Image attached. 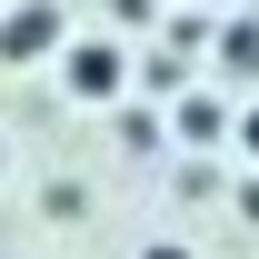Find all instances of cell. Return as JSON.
<instances>
[{"label": "cell", "instance_id": "8", "mask_svg": "<svg viewBox=\"0 0 259 259\" xmlns=\"http://www.w3.org/2000/svg\"><path fill=\"white\" fill-rule=\"evenodd\" d=\"M199 10H209V0H199Z\"/></svg>", "mask_w": 259, "mask_h": 259}, {"label": "cell", "instance_id": "5", "mask_svg": "<svg viewBox=\"0 0 259 259\" xmlns=\"http://www.w3.org/2000/svg\"><path fill=\"white\" fill-rule=\"evenodd\" d=\"M239 150H249V160H259V100H249V110H239Z\"/></svg>", "mask_w": 259, "mask_h": 259}, {"label": "cell", "instance_id": "3", "mask_svg": "<svg viewBox=\"0 0 259 259\" xmlns=\"http://www.w3.org/2000/svg\"><path fill=\"white\" fill-rule=\"evenodd\" d=\"M180 140H190V150H220V140H239L229 100H220V90H190V100H180Z\"/></svg>", "mask_w": 259, "mask_h": 259}, {"label": "cell", "instance_id": "7", "mask_svg": "<svg viewBox=\"0 0 259 259\" xmlns=\"http://www.w3.org/2000/svg\"><path fill=\"white\" fill-rule=\"evenodd\" d=\"M140 259H190V249H180V239H150V249H140Z\"/></svg>", "mask_w": 259, "mask_h": 259}, {"label": "cell", "instance_id": "2", "mask_svg": "<svg viewBox=\"0 0 259 259\" xmlns=\"http://www.w3.org/2000/svg\"><path fill=\"white\" fill-rule=\"evenodd\" d=\"M50 50H60V10H50V0H30V10L0 20V60H10V70H20V60H50Z\"/></svg>", "mask_w": 259, "mask_h": 259}, {"label": "cell", "instance_id": "6", "mask_svg": "<svg viewBox=\"0 0 259 259\" xmlns=\"http://www.w3.org/2000/svg\"><path fill=\"white\" fill-rule=\"evenodd\" d=\"M110 10H120V20H150V10H160V0H110Z\"/></svg>", "mask_w": 259, "mask_h": 259}, {"label": "cell", "instance_id": "4", "mask_svg": "<svg viewBox=\"0 0 259 259\" xmlns=\"http://www.w3.org/2000/svg\"><path fill=\"white\" fill-rule=\"evenodd\" d=\"M220 70H229V80H259V20H229V40H220Z\"/></svg>", "mask_w": 259, "mask_h": 259}, {"label": "cell", "instance_id": "1", "mask_svg": "<svg viewBox=\"0 0 259 259\" xmlns=\"http://www.w3.org/2000/svg\"><path fill=\"white\" fill-rule=\"evenodd\" d=\"M60 80H70L80 100H120V90H130V50H120V40H70Z\"/></svg>", "mask_w": 259, "mask_h": 259}]
</instances>
